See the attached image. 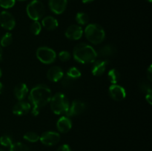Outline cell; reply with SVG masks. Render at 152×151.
Returning <instances> with one entry per match:
<instances>
[{
  "label": "cell",
  "instance_id": "obj_30",
  "mask_svg": "<svg viewBox=\"0 0 152 151\" xmlns=\"http://www.w3.org/2000/svg\"><path fill=\"white\" fill-rule=\"evenodd\" d=\"M74 80V78H71V77H69L68 76L66 75L61 78V83H62V86H64V87H70V86L73 84Z\"/></svg>",
  "mask_w": 152,
  "mask_h": 151
},
{
  "label": "cell",
  "instance_id": "obj_24",
  "mask_svg": "<svg viewBox=\"0 0 152 151\" xmlns=\"http://www.w3.org/2000/svg\"><path fill=\"white\" fill-rule=\"evenodd\" d=\"M23 138L29 142H37L39 140V136L34 132H28L24 135Z\"/></svg>",
  "mask_w": 152,
  "mask_h": 151
},
{
  "label": "cell",
  "instance_id": "obj_1",
  "mask_svg": "<svg viewBox=\"0 0 152 151\" xmlns=\"http://www.w3.org/2000/svg\"><path fill=\"white\" fill-rule=\"evenodd\" d=\"M52 97L51 90L45 84H39L31 90L29 94V100L33 105L32 114L37 115L39 110L45 106Z\"/></svg>",
  "mask_w": 152,
  "mask_h": 151
},
{
  "label": "cell",
  "instance_id": "obj_25",
  "mask_svg": "<svg viewBox=\"0 0 152 151\" xmlns=\"http://www.w3.org/2000/svg\"><path fill=\"white\" fill-rule=\"evenodd\" d=\"M0 144L4 147H10L12 144H13L12 138L8 135H4V136H1V138H0Z\"/></svg>",
  "mask_w": 152,
  "mask_h": 151
},
{
  "label": "cell",
  "instance_id": "obj_41",
  "mask_svg": "<svg viewBox=\"0 0 152 151\" xmlns=\"http://www.w3.org/2000/svg\"><path fill=\"white\" fill-rule=\"evenodd\" d=\"M20 1H24V0H20Z\"/></svg>",
  "mask_w": 152,
  "mask_h": 151
},
{
  "label": "cell",
  "instance_id": "obj_29",
  "mask_svg": "<svg viewBox=\"0 0 152 151\" xmlns=\"http://www.w3.org/2000/svg\"><path fill=\"white\" fill-rule=\"evenodd\" d=\"M16 0H0V6L3 8L8 9L13 7Z\"/></svg>",
  "mask_w": 152,
  "mask_h": 151
},
{
  "label": "cell",
  "instance_id": "obj_27",
  "mask_svg": "<svg viewBox=\"0 0 152 151\" xmlns=\"http://www.w3.org/2000/svg\"><path fill=\"white\" fill-rule=\"evenodd\" d=\"M42 26L41 24L38 21H34L31 25V31L34 35H38L41 32Z\"/></svg>",
  "mask_w": 152,
  "mask_h": 151
},
{
  "label": "cell",
  "instance_id": "obj_11",
  "mask_svg": "<svg viewBox=\"0 0 152 151\" xmlns=\"http://www.w3.org/2000/svg\"><path fill=\"white\" fill-rule=\"evenodd\" d=\"M68 0H49V7L55 14H61L65 10Z\"/></svg>",
  "mask_w": 152,
  "mask_h": 151
},
{
  "label": "cell",
  "instance_id": "obj_23",
  "mask_svg": "<svg viewBox=\"0 0 152 151\" xmlns=\"http://www.w3.org/2000/svg\"><path fill=\"white\" fill-rule=\"evenodd\" d=\"M76 21L80 25H86L89 21V17L86 13L80 12L76 16Z\"/></svg>",
  "mask_w": 152,
  "mask_h": 151
},
{
  "label": "cell",
  "instance_id": "obj_34",
  "mask_svg": "<svg viewBox=\"0 0 152 151\" xmlns=\"http://www.w3.org/2000/svg\"><path fill=\"white\" fill-rule=\"evenodd\" d=\"M145 99L148 102V103L149 105H151L152 104V93H148V94L145 95Z\"/></svg>",
  "mask_w": 152,
  "mask_h": 151
},
{
  "label": "cell",
  "instance_id": "obj_19",
  "mask_svg": "<svg viewBox=\"0 0 152 151\" xmlns=\"http://www.w3.org/2000/svg\"><path fill=\"white\" fill-rule=\"evenodd\" d=\"M116 52H117V49L115 46L113 44H107L101 47L98 50V52H96V53H97V56L99 55L100 56H111L115 54Z\"/></svg>",
  "mask_w": 152,
  "mask_h": 151
},
{
  "label": "cell",
  "instance_id": "obj_10",
  "mask_svg": "<svg viewBox=\"0 0 152 151\" xmlns=\"http://www.w3.org/2000/svg\"><path fill=\"white\" fill-rule=\"evenodd\" d=\"M109 94L114 100L120 102L126 98V92L123 87L116 84L110 86Z\"/></svg>",
  "mask_w": 152,
  "mask_h": 151
},
{
  "label": "cell",
  "instance_id": "obj_22",
  "mask_svg": "<svg viewBox=\"0 0 152 151\" xmlns=\"http://www.w3.org/2000/svg\"><path fill=\"white\" fill-rule=\"evenodd\" d=\"M12 41H13V36H12L11 33H7L1 37V41H0V45L1 47H7L11 44Z\"/></svg>",
  "mask_w": 152,
  "mask_h": 151
},
{
  "label": "cell",
  "instance_id": "obj_14",
  "mask_svg": "<svg viewBox=\"0 0 152 151\" xmlns=\"http://www.w3.org/2000/svg\"><path fill=\"white\" fill-rule=\"evenodd\" d=\"M64 76V73L62 68L59 66H53L48 70L47 77L50 81L56 82L59 81Z\"/></svg>",
  "mask_w": 152,
  "mask_h": 151
},
{
  "label": "cell",
  "instance_id": "obj_8",
  "mask_svg": "<svg viewBox=\"0 0 152 151\" xmlns=\"http://www.w3.org/2000/svg\"><path fill=\"white\" fill-rule=\"evenodd\" d=\"M0 25L3 28L11 30L16 25L14 17L10 13L7 11H2L0 13Z\"/></svg>",
  "mask_w": 152,
  "mask_h": 151
},
{
  "label": "cell",
  "instance_id": "obj_39",
  "mask_svg": "<svg viewBox=\"0 0 152 151\" xmlns=\"http://www.w3.org/2000/svg\"><path fill=\"white\" fill-rule=\"evenodd\" d=\"M146 1H148V2H151V1H152V0H146Z\"/></svg>",
  "mask_w": 152,
  "mask_h": 151
},
{
  "label": "cell",
  "instance_id": "obj_16",
  "mask_svg": "<svg viewBox=\"0 0 152 151\" xmlns=\"http://www.w3.org/2000/svg\"><path fill=\"white\" fill-rule=\"evenodd\" d=\"M108 65V61L98 60L94 63L92 67V73L94 76H99L102 75L106 70L107 65Z\"/></svg>",
  "mask_w": 152,
  "mask_h": 151
},
{
  "label": "cell",
  "instance_id": "obj_2",
  "mask_svg": "<svg viewBox=\"0 0 152 151\" xmlns=\"http://www.w3.org/2000/svg\"><path fill=\"white\" fill-rule=\"evenodd\" d=\"M73 55L74 59L81 64L92 63L97 57L96 50L91 45L85 43L77 44L74 47Z\"/></svg>",
  "mask_w": 152,
  "mask_h": 151
},
{
  "label": "cell",
  "instance_id": "obj_17",
  "mask_svg": "<svg viewBox=\"0 0 152 151\" xmlns=\"http://www.w3.org/2000/svg\"><path fill=\"white\" fill-rule=\"evenodd\" d=\"M13 93H14L15 96L18 100L22 101L28 95V88L26 84H24V83H20L15 87Z\"/></svg>",
  "mask_w": 152,
  "mask_h": 151
},
{
  "label": "cell",
  "instance_id": "obj_33",
  "mask_svg": "<svg viewBox=\"0 0 152 151\" xmlns=\"http://www.w3.org/2000/svg\"><path fill=\"white\" fill-rule=\"evenodd\" d=\"M146 73H147V77H148V81H152V66L151 65H150L149 68H148Z\"/></svg>",
  "mask_w": 152,
  "mask_h": 151
},
{
  "label": "cell",
  "instance_id": "obj_21",
  "mask_svg": "<svg viewBox=\"0 0 152 151\" xmlns=\"http://www.w3.org/2000/svg\"><path fill=\"white\" fill-rule=\"evenodd\" d=\"M9 151H30V148L28 145L22 142H16L12 144Z\"/></svg>",
  "mask_w": 152,
  "mask_h": 151
},
{
  "label": "cell",
  "instance_id": "obj_35",
  "mask_svg": "<svg viewBox=\"0 0 152 151\" xmlns=\"http://www.w3.org/2000/svg\"><path fill=\"white\" fill-rule=\"evenodd\" d=\"M83 1V3H90V2H92L93 1H94V0H82Z\"/></svg>",
  "mask_w": 152,
  "mask_h": 151
},
{
  "label": "cell",
  "instance_id": "obj_40",
  "mask_svg": "<svg viewBox=\"0 0 152 151\" xmlns=\"http://www.w3.org/2000/svg\"><path fill=\"white\" fill-rule=\"evenodd\" d=\"M0 151H5V150H2V149H1V148H0Z\"/></svg>",
  "mask_w": 152,
  "mask_h": 151
},
{
  "label": "cell",
  "instance_id": "obj_6",
  "mask_svg": "<svg viewBox=\"0 0 152 151\" xmlns=\"http://www.w3.org/2000/svg\"><path fill=\"white\" fill-rule=\"evenodd\" d=\"M37 57L42 63L51 64L56 60V54L53 50L48 47H40L37 50Z\"/></svg>",
  "mask_w": 152,
  "mask_h": 151
},
{
  "label": "cell",
  "instance_id": "obj_5",
  "mask_svg": "<svg viewBox=\"0 0 152 151\" xmlns=\"http://www.w3.org/2000/svg\"><path fill=\"white\" fill-rule=\"evenodd\" d=\"M27 14L34 21H37L44 16L45 9L44 4L39 0H33L28 4L26 8Z\"/></svg>",
  "mask_w": 152,
  "mask_h": 151
},
{
  "label": "cell",
  "instance_id": "obj_15",
  "mask_svg": "<svg viewBox=\"0 0 152 151\" xmlns=\"http://www.w3.org/2000/svg\"><path fill=\"white\" fill-rule=\"evenodd\" d=\"M56 127L60 133H66L69 131L72 127V123L71 120L67 116H62L58 119L56 122Z\"/></svg>",
  "mask_w": 152,
  "mask_h": 151
},
{
  "label": "cell",
  "instance_id": "obj_32",
  "mask_svg": "<svg viewBox=\"0 0 152 151\" xmlns=\"http://www.w3.org/2000/svg\"><path fill=\"white\" fill-rule=\"evenodd\" d=\"M56 151H71V147L68 144H62L59 147Z\"/></svg>",
  "mask_w": 152,
  "mask_h": 151
},
{
  "label": "cell",
  "instance_id": "obj_38",
  "mask_svg": "<svg viewBox=\"0 0 152 151\" xmlns=\"http://www.w3.org/2000/svg\"><path fill=\"white\" fill-rule=\"evenodd\" d=\"M1 76V68H0V77Z\"/></svg>",
  "mask_w": 152,
  "mask_h": 151
},
{
  "label": "cell",
  "instance_id": "obj_18",
  "mask_svg": "<svg viewBox=\"0 0 152 151\" xmlns=\"http://www.w3.org/2000/svg\"><path fill=\"white\" fill-rule=\"evenodd\" d=\"M43 27L48 30H53L58 27V21L53 16H46L42 19Z\"/></svg>",
  "mask_w": 152,
  "mask_h": 151
},
{
  "label": "cell",
  "instance_id": "obj_36",
  "mask_svg": "<svg viewBox=\"0 0 152 151\" xmlns=\"http://www.w3.org/2000/svg\"><path fill=\"white\" fill-rule=\"evenodd\" d=\"M2 90H3V84H2V83L0 82V93H1Z\"/></svg>",
  "mask_w": 152,
  "mask_h": 151
},
{
  "label": "cell",
  "instance_id": "obj_12",
  "mask_svg": "<svg viewBox=\"0 0 152 151\" xmlns=\"http://www.w3.org/2000/svg\"><path fill=\"white\" fill-rule=\"evenodd\" d=\"M83 33V29L77 25H71L65 31V36L71 40H78L82 37Z\"/></svg>",
  "mask_w": 152,
  "mask_h": 151
},
{
  "label": "cell",
  "instance_id": "obj_26",
  "mask_svg": "<svg viewBox=\"0 0 152 151\" xmlns=\"http://www.w3.org/2000/svg\"><path fill=\"white\" fill-rule=\"evenodd\" d=\"M67 76L75 79V78H77L81 76V72L79 70L78 68L73 67V68H71L68 70V73H67Z\"/></svg>",
  "mask_w": 152,
  "mask_h": 151
},
{
  "label": "cell",
  "instance_id": "obj_13",
  "mask_svg": "<svg viewBox=\"0 0 152 151\" xmlns=\"http://www.w3.org/2000/svg\"><path fill=\"white\" fill-rule=\"evenodd\" d=\"M31 104L28 102L20 101L13 106V113L16 115H26L31 110Z\"/></svg>",
  "mask_w": 152,
  "mask_h": 151
},
{
  "label": "cell",
  "instance_id": "obj_20",
  "mask_svg": "<svg viewBox=\"0 0 152 151\" xmlns=\"http://www.w3.org/2000/svg\"><path fill=\"white\" fill-rule=\"evenodd\" d=\"M108 78L112 84H116L120 78V73L116 69L110 70L108 73Z\"/></svg>",
  "mask_w": 152,
  "mask_h": 151
},
{
  "label": "cell",
  "instance_id": "obj_37",
  "mask_svg": "<svg viewBox=\"0 0 152 151\" xmlns=\"http://www.w3.org/2000/svg\"><path fill=\"white\" fill-rule=\"evenodd\" d=\"M1 56H2V48H1V46L0 45V59L1 58Z\"/></svg>",
  "mask_w": 152,
  "mask_h": 151
},
{
  "label": "cell",
  "instance_id": "obj_9",
  "mask_svg": "<svg viewBox=\"0 0 152 151\" xmlns=\"http://www.w3.org/2000/svg\"><path fill=\"white\" fill-rule=\"evenodd\" d=\"M86 104L84 102H81L80 100H75L72 102L71 106L65 113L67 117L74 116V115H78L83 113V111L86 110Z\"/></svg>",
  "mask_w": 152,
  "mask_h": 151
},
{
  "label": "cell",
  "instance_id": "obj_3",
  "mask_svg": "<svg viewBox=\"0 0 152 151\" xmlns=\"http://www.w3.org/2000/svg\"><path fill=\"white\" fill-rule=\"evenodd\" d=\"M85 34L90 42L94 44H99L102 42L105 37L103 28L97 24H90L85 30Z\"/></svg>",
  "mask_w": 152,
  "mask_h": 151
},
{
  "label": "cell",
  "instance_id": "obj_28",
  "mask_svg": "<svg viewBox=\"0 0 152 151\" xmlns=\"http://www.w3.org/2000/svg\"><path fill=\"white\" fill-rule=\"evenodd\" d=\"M140 88L142 90V92L145 93V94L152 93L151 85L145 81H142L140 82Z\"/></svg>",
  "mask_w": 152,
  "mask_h": 151
},
{
  "label": "cell",
  "instance_id": "obj_7",
  "mask_svg": "<svg viewBox=\"0 0 152 151\" xmlns=\"http://www.w3.org/2000/svg\"><path fill=\"white\" fill-rule=\"evenodd\" d=\"M42 143L46 146H53L60 140V136L58 133L53 131H48L42 133L39 137Z\"/></svg>",
  "mask_w": 152,
  "mask_h": 151
},
{
  "label": "cell",
  "instance_id": "obj_31",
  "mask_svg": "<svg viewBox=\"0 0 152 151\" xmlns=\"http://www.w3.org/2000/svg\"><path fill=\"white\" fill-rule=\"evenodd\" d=\"M59 59H60L62 62H68L71 59V54L69 52L64 50V51H61L59 53Z\"/></svg>",
  "mask_w": 152,
  "mask_h": 151
},
{
  "label": "cell",
  "instance_id": "obj_4",
  "mask_svg": "<svg viewBox=\"0 0 152 151\" xmlns=\"http://www.w3.org/2000/svg\"><path fill=\"white\" fill-rule=\"evenodd\" d=\"M50 109L55 114L65 113L69 108V101L62 93L55 94L50 99Z\"/></svg>",
  "mask_w": 152,
  "mask_h": 151
}]
</instances>
